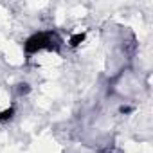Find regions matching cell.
I'll return each mask as SVG.
<instances>
[{
    "mask_svg": "<svg viewBox=\"0 0 153 153\" xmlns=\"http://www.w3.org/2000/svg\"><path fill=\"white\" fill-rule=\"evenodd\" d=\"M63 42L59 38L58 33L54 31H36L33 34H29L24 42V52L27 56H34L42 51H49V52H59Z\"/></svg>",
    "mask_w": 153,
    "mask_h": 153,
    "instance_id": "obj_1",
    "label": "cell"
},
{
    "mask_svg": "<svg viewBox=\"0 0 153 153\" xmlns=\"http://www.w3.org/2000/svg\"><path fill=\"white\" fill-rule=\"evenodd\" d=\"M85 40H87V31L72 33L68 36V47L70 49H78V47H81V43H85Z\"/></svg>",
    "mask_w": 153,
    "mask_h": 153,
    "instance_id": "obj_2",
    "label": "cell"
},
{
    "mask_svg": "<svg viewBox=\"0 0 153 153\" xmlns=\"http://www.w3.org/2000/svg\"><path fill=\"white\" fill-rule=\"evenodd\" d=\"M15 92H16L18 97H25V96H29V94L33 92V87H31L27 81H20V83H16Z\"/></svg>",
    "mask_w": 153,
    "mask_h": 153,
    "instance_id": "obj_3",
    "label": "cell"
},
{
    "mask_svg": "<svg viewBox=\"0 0 153 153\" xmlns=\"http://www.w3.org/2000/svg\"><path fill=\"white\" fill-rule=\"evenodd\" d=\"M15 114H16V106H15V105L7 106V108H4V110H0V123L11 121V119L15 117Z\"/></svg>",
    "mask_w": 153,
    "mask_h": 153,
    "instance_id": "obj_4",
    "label": "cell"
},
{
    "mask_svg": "<svg viewBox=\"0 0 153 153\" xmlns=\"http://www.w3.org/2000/svg\"><path fill=\"white\" fill-rule=\"evenodd\" d=\"M133 112V106H119V114H124V115H128V114H131Z\"/></svg>",
    "mask_w": 153,
    "mask_h": 153,
    "instance_id": "obj_5",
    "label": "cell"
}]
</instances>
